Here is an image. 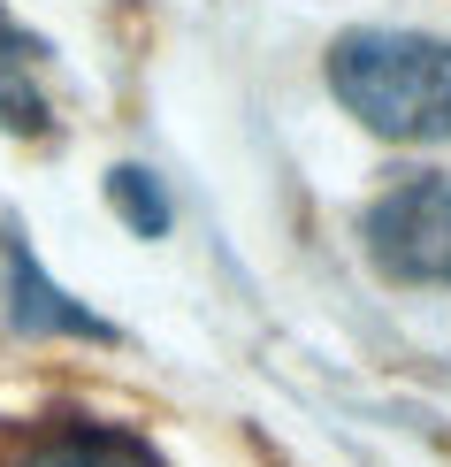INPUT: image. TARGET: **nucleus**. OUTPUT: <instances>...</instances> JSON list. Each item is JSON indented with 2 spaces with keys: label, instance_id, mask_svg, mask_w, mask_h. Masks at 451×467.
Segmentation results:
<instances>
[{
  "label": "nucleus",
  "instance_id": "5",
  "mask_svg": "<svg viewBox=\"0 0 451 467\" xmlns=\"http://www.w3.org/2000/svg\"><path fill=\"white\" fill-rule=\"evenodd\" d=\"M108 207L138 230V238H169V192L153 184V169H138V161L108 169Z\"/></svg>",
  "mask_w": 451,
  "mask_h": 467
},
{
  "label": "nucleus",
  "instance_id": "1",
  "mask_svg": "<svg viewBox=\"0 0 451 467\" xmlns=\"http://www.w3.org/2000/svg\"><path fill=\"white\" fill-rule=\"evenodd\" d=\"M329 92L390 146L451 139V38L436 31H344L329 47Z\"/></svg>",
  "mask_w": 451,
  "mask_h": 467
},
{
  "label": "nucleus",
  "instance_id": "4",
  "mask_svg": "<svg viewBox=\"0 0 451 467\" xmlns=\"http://www.w3.org/2000/svg\"><path fill=\"white\" fill-rule=\"evenodd\" d=\"M24 467H161V452L138 430H115V421H77V430L46 437Z\"/></svg>",
  "mask_w": 451,
  "mask_h": 467
},
{
  "label": "nucleus",
  "instance_id": "2",
  "mask_svg": "<svg viewBox=\"0 0 451 467\" xmlns=\"http://www.w3.org/2000/svg\"><path fill=\"white\" fill-rule=\"evenodd\" d=\"M360 238L390 284H451V177L444 169L398 177L367 207Z\"/></svg>",
  "mask_w": 451,
  "mask_h": 467
},
{
  "label": "nucleus",
  "instance_id": "3",
  "mask_svg": "<svg viewBox=\"0 0 451 467\" xmlns=\"http://www.w3.org/2000/svg\"><path fill=\"white\" fill-rule=\"evenodd\" d=\"M0 268H8V322L24 329V337H85V345H115V322L92 315L85 299H69V291L31 261V245H24V230H15V223L0 230Z\"/></svg>",
  "mask_w": 451,
  "mask_h": 467
}]
</instances>
